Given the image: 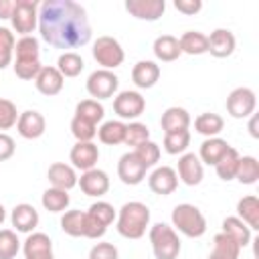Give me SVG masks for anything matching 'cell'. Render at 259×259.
I'll return each mask as SVG.
<instances>
[{
    "mask_svg": "<svg viewBox=\"0 0 259 259\" xmlns=\"http://www.w3.org/2000/svg\"><path fill=\"white\" fill-rule=\"evenodd\" d=\"M38 32L55 49H79L91 40L87 10L73 0H45L38 6Z\"/></svg>",
    "mask_w": 259,
    "mask_h": 259,
    "instance_id": "1",
    "label": "cell"
},
{
    "mask_svg": "<svg viewBox=\"0 0 259 259\" xmlns=\"http://www.w3.org/2000/svg\"><path fill=\"white\" fill-rule=\"evenodd\" d=\"M117 233L125 239H142L150 227V208L140 200L125 202L117 212Z\"/></svg>",
    "mask_w": 259,
    "mask_h": 259,
    "instance_id": "2",
    "label": "cell"
},
{
    "mask_svg": "<svg viewBox=\"0 0 259 259\" xmlns=\"http://www.w3.org/2000/svg\"><path fill=\"white\" fill-rule=\"evenodd\" d=\"M14 75L22 81H32L38 71L42 69L40 65V47H38V38L30 36H20L14 45Z\"/></svg>",
    "mask_w": 259,
    "mask_h": 259,
    "instance_id": "3",
    "label": "cell"
},
{
    "mask_svg": "<svg viewBox=\"0 0 259 259\" xmlns=\"http://www.w3.org/2000/svg\"><path fill=\"white\" fill-rule=\"evenodd\" d=\"M172 227L174 231H180L184 237L198 239L206 233V219L198 206L182 202V204H176L172 210Z\"/></svg>",
    "mask_w": 259,
    "mask_h": 259,
    "instance_id": "4",
    "label": "cell"
},
{
    "mask_svg": "<svg viewBox=\"0 0 259 259\" xmlns=\"http://www.w3.org/2000/svg\"><path fill=\"white\" fill-rule=\"evenodd\" d=\"M150 243L156 259H178L182 249L178 233L166 223H156L150 227Z\"/></svg>",
    "mask_w": 259,
    "mask_h": 259,
    "instance_id": "5",
    "label": "cell"
},
{
    "mask_svg": "<svg viewBox=\"0 0 259 259\" xmlns=\"http://www.w3.org/2000/svg\"><path fill=\"white\" fill-rule=\"evenodd\" d=\"M38 6L36 0H14L10 22L20 36H30L38 26Z\"/></svg>",
    "mask_w": 259,
    "mask_h": 259,
    "instance_id": "6",
    "label": "cell"
},
{
    "mask_svg": "<svg viewBox=\"0 0 259 259\" xmlns=\"http://www.w3.org/2000/svg\"><path fill=\"white\" fill-rule=\"evenodd\" d=\"M91 55L97 61V65H101V69H107V71H113L125 59V53H123L119 40L113 38V36H107V34L97 36V40L93 42Z\"/></svg>",
    "mask_w": 259,
    "mask_h": 259,
    "instance_id": "7",
    "label": "cell"
},
{
    "mask_svg": "<svg viewBox=\"0 0 259 259\" xmlns=\"http://www.w3.org/2000/svg\"><path fill=\"white\" fill-rule=\"evenodd\" d=\"M227 113L235 119L251 117L257 107V95L249 87H235L227 97Z\"/></svg>",
    "mask_w": 259,
    "mask_h": 259,
    "instance_id": "8",
    "label": "cell"
},
{
    "mask_svg": "<svg viewBox=\"0 0 259 259\" xmlns=\"http://www.w3.org/2000/svg\"><path fill=\"white\" fill-rule=\"evenodd\" d=\"M87 93L91 95V99H109L113 97V93L117 91L119 87V79L113 71H107V69H97L93 71L89 77H87Z\"/></svg>",
    "mask_w": 259,
    "mask_h": 259,
    "instance_id": "9",
    "label": "cell"
},
{
    "mask_svg": "<svg viewBox=\"0 0 259 259\" xmlns=\"http://www.w3.org/2000/svg\"><path fill=\"white\" fill-rule=\"evenodd\" d=\"M146 109V99L140 91H119L113 99V111L121 119H138Z\"/></svg>",
    "mask_w": 259,
    "mask_h": 259,
    "instance_id": "10",
    "label": "cell"
},
{
    "mask_svg": "<svg viewBox=\"0 0 259 259\" xmlns=\"http://www.w3.org/2000/svg\"><path fill=\"white\" fill-rule=\"evenodd\" d=\"M146 166L140 162V158L134 152H125L117 162V176L123 184L136 186L146 178Z\"/></svg>",
    "mask_w": 259,
    "mask_h": 259,
    "instance_id": "11",
    "label": "cell"
},
{
    "mask_svg": "<svg viewBox=\"0 0 259 259\" xmlns=\"http://www.w3.org/2000/svg\"><path fill=\"white\" fill-rule=\"evenodd\" d=\"M178 178L186 184V186H196L202 182L204 178V168H202V162L196 154L192 152H184L180 158H178V170H176Z\"/></svg>",
    "mask_w": 259,
    "mask_h": 259,
    "instance_id": "12",
    "label": "cell"
},
{
    "mask_svg": "<svg viewBox=\"0 0 259 259\" xmlns=\"http://www.w3.org/2000/svg\"><path fill=\"white\" fill-rule=\"evenodd\" d=\"M69 160L75 170L87 172V170L95 168V164L99 160V148L93 142H77L69 152Z\"/></svg>",
    "mask_w": 259,
    "mask_h": 259,
    "instance_id": "13",
    "label": "cell"
},
{
    "mask_svg": "<svg viewBox=\"0 0 259 259\" xmlns=\"http://www.w3.org/2000/svg\"><path fill=\"white\" fill-rule=\"evenodd\" d=\"M148 186L152 192H156L160 196H168L178 188V174L170 166H158L148 176Z\"/></svg>",
    "mask_w": 259,
    "mask_h": 259,
    "instance_id": "14",
    "label": "cell"
},
{
    "mask_svg": "<svg viewBox=\"0 0 259 259\" xmlns=\"http://www.w3.org/2000/svg\"><path fill=\"white\" fill-rule=\"evenodd\" d=\"M125 10L138 20L154 22L164 14L166 2L164 0H127L125 2Z\"/></svg>",
    "mask_w": 259,
    "mask_h": 259,
    "instance_id": "15",
    "label": "cell"
},
{
    "mask_svg": "<svg viewBox=\"0 0 259 259\" xmlns=\"http://www.w3.org/2000/svg\"><path fill=\"white\" fill-rule=\"evenodd\" d=\"M16 130H18V134H20L22 138H26V140H36V138H40V136L45 134L47 121H45V117H42L40 111H36V109H26V111H22V113L18 115Z\"/></svg>",
    "mask_w": 259,
    "mask_h": 259,
    "instance_id": "16",
    "label": "cell"
},
{
    "mask_svg": "<svg viewBox=\"0 0 259 259\" xmlns=\"http://www.w3.org/2000/svg\"><path fill=\"white\" fill-rule=\"evenodd\" d=\"M77 184H79V188H81L83 194L97 196L99 198V196H103L109 190V176L103 170H99V168H91V170H87V172L81 174V178L77 180Z\"/></svg>",
    "mask_w": 259,
    "mask_h": 259,
    "instance_id": "17",
    "label": "cell"
},
{
    "mask_svg": "<svg viewBox=\"0 0 259 259\" xmlns=\"http://www.w3.org/2000/svg\"><path fill=\"white\" fill-rule=\"evenodd\" d=\"M22 251H24V259H55L53 241L45 233H28Z\"/></svg>",
    "mask_w": 259,
    "mask_h": 259,
    "instance_id": "18",
    "label": "cell"
},
{
    "mask_svg": "<svg viewBox=\"0 0 259 259\" xmlns=\"http://www.w3.org/2000/svg\"><path fill=\"white\" fill-rule=\"evenodd\" d=\"M10 221H12V227L18 231V233H34V229L38 227V210L28 204V202H20L12 208V214H10Z\"/></svg>",
    "mask_w": 259,
    "mask_h": 259,
    "instance_id": "19",
    "label": "cell"
},
{
    "mask_svg": "<svg viewBox=\"0 0 259 259\" xmlns=\"http://www.w3.org/2000/svg\"><path fill=\"white\" fill-rule=\"evenodd\" d=\"M235 47H237V38L229 28H217L208 36V53L217 59L231 57L235 53Z\"/></svg>",
    "mask_w": 259,
    "mask_h": 259,
    "instance_id": "20",
    "label": "cell"
},
{
    "mask_svg": "<svg viewBox=\"0 0 259 259\" xmlns=\"http://www.w3.org/2000/svg\"><path fill=\"white\" fill-rule=\"evenodd\" d=\"M47 178L51 182L53 188H61V190H71L73 186H77V172L73 166L69 164H63V162H55L49 166V172H47Z\"/></svg>",
    "mask_w": 259,
    "mask_h": 259,
    "instance_id": "21",
    "label": "cell"
},
{
    "mask_svg": "<svg viewBox=\"0 0 259 259\" xmlns=\"http://www.w3.org/2000/svg\"><path fill=\"white\" fill-rule=\"evenodd\" d=\"M160 79V65L154 61H138L132 69V81L138 89H150Z\"/></svg>",
    "mask_w": 259,
    "mask_h": 259,
    "instance_id": "22",
    "label": "cell"
},
{
    "mask_svg": "<svg viewBox=\"0 0 259 259\" xmlns=\"http://www.w3.org/2000/svg\"><path fill=\"white\" fill-rule=\"evenodd\" d=\"M34 85H36L38 93L51 97V95L61 93V89L65 85V77L59 73L57 67H42L38 71V75L34 77Z\"/></svg>",
    "mask_w": 259,
    "mask_h": 259,
    "instance_id": "23",
    "label": "cell"
},
{
    "mask_svg": "<svg viewBox=\"0 0 259 259\" xmlns=\"http://www.w3.org/2000/svg\"><path fill=\"white\" fill-rule=\"evenodd\" d=\"M229 142L214 136V138H206L202 144H200V152H198V158L202 164H208V166H217V162L227 154L229 150Z\"/></svg>",
    "mask_w": 259,
    "mask_h": 259,
    "instance_id": "24",
    "label": "cell"
},
{
    "mask_svg": "<svg viewBox=\"0 0 259 259\" xmlns=\"http://www.w3.org/2000/svg\"><path fill=\"white\" fill-rule=\"evenodd\" d=\"M160 125H162V130H164V134L188 130V125H190V113H188L184 107L172 105V107H168V109L162 113Z\"/></svg>",
    "mask_w": 259,
    "mask_h": 259,
    "instance_id": "25",
    "label": "cell"
},
{
    "mask_svg": "<svg viewBox=\"0 0 259 259\" xmlns=\"http://www.w3.org/2000/svg\"><path fill=\"white\" fill-rule=\"evenodd\" d=\"M152 51H154V57L162 63H170V61H176L182 53H180V45H178V38L172 36V34H160L154 45H152Z\"/></svg>",
    "mask_w": 259,
    "mask_h": 259,
    "instance_id": "26",
    "label": "cell"
},
{
    "mask_svg": "<svg viewBox=\"0 0 259 259\" xmlns=\"http://www.w3.org/2000/svg\"><path fill=\"white\" fill-rule=\"evenodd\" d=\"M178 45H180V53H186V55H204V53H208V36L200 30H186L178 38Z\"/></svg>",
    "mask_w": 259,
    "mask_h": 259,
    "instance_id": "27",
    "label": "cell"
},
{
    "mask_svg": "<svg viewBox=\"0 0 259 259\" xmlns=\"http://www.w3.org/2000/svg\"><path fill=\"white\" fill-rule=\"evenodd\" d=\"M61 229L69 237H85L87 239V212H83V210H67L61 217Z\"/></svg>",
    "mask_w": 259,
    "mask_h": 259,
    "instance_id": "28",
    "label": "cell"
},
{
    "mask_svg": "<svg viewBox=\"0 0 259 259\" xmlns=\"http://www.w3.org/2000/svg\"><path fill=\"white\" fill-rule=\"evenodd\" d=\"M237 217L253 231L259 229V200L255 194H247L237 202Z\"/></svg>",
    "mask_w": 259,
    "mask_h": 259,
    "instance_id": "29",
    "label": "cell"
},
{
    "mask_svg": "<svg viewBox=\"0 0 259 259\" xmlns=\"http://www.w3.org/2000/svg\"><path fill=\"white\" fill-rule=\"evenodd\" d=\"M221 233L229 235L241 249L251 243V229H249L239 217H227V219L223 221V231H221Z\"/></svg>",
    "mask_w": 259,
    "mask_h": 259,
    "instance_id": "30",
    "label": "cell"
},
{
    "mask_svg": "<svg viewBox=\"0 0 259 259\" xmlns=\"http://www.w3.org/2000/svg\"><path fill=\"white\" fill-rule=\"evenodd\" d=\"M241 247L225 233L214 235L212 239V251L208 255V259H239Z\"/></svg>",
    "mask_w": 259,
    "mask_h": 259,
    "instance_id": "31",
    "label": "cell"
},
{
    "mask_svg": "<svg viewBox=\"0 0 259 259\" xmlns=\"http://www.w3.org/2000/svg\"><path fill=\"white\" fill-rule=\"evenodd\" d=\"M97 138H99L101 144H107V146L123 144V138H125V123L119 121V119L103 121L101 127H97Z\"/></svg>",
    "mask_w": 259,
    "mask_h": 259,
    "instance_id": "32",
    "label": "cell"
},
{
    "mask_svg": "<svg viewBox=\"0 0 259 259\" xmlns=\"http://www.w3.org/2000/svg\"><path fill=\"white\" fill-rule=\"evenodd\" d=\"M223 127H225V121H223V117H221L219 113L206 111V113H200V115L194 119V130H196L198 134L206 136V138L219 136V134L223 132Z\"/></svg>",
    "mask_w": 259,
    "mask_h": 259,
    "instance_id": "33",
    "label": "cell"
},
{
    "mask_svg": "<svg viewBox=\"0 0 259 259\" xmlns=\"http://www.w3.org/2000/svg\"><path fill=\"white\" fill-rule=\"evenodd\" d=\"M42 206L49 210V212H63L67 210L69 202H71V196L67 190H61V188H47L42 192V198H40Z\"/></svg>",
    "mask_w": 259,
    "mask_h": 259,
    "instance_id": "34",
    "label": "cell"
},
{
    "mask_svg": "<svg viewBox=\"0 0 259 259\" xmlns=\"http://www.w3.org/2000/svg\"><path fill=\"white\" fill-rule=\"evenodd\" d=\"M83 67H85L83 57L75 51H67V53L59 55V59H57V69L63 77H77V75H81Z\"/></svg>",
    "mask_w": 259,
    "mask_h": 259,
    "instance_id": "35",
    "label": "cell"
},
{
    "mask_svg": "<svg viewBox=\"0 0 259 259\" xmlns=\"http://www.w3.org/2000/svg\"><path fill=\"white\" fill-rule=\"evenodd\" d=\"M235 178L241 184H255L259 180V162L255 156H241L237 164Z\"/></svg>",
    "mask_w": 259,
    "mask_h": 259,
    "instance_id": "36",
    "label": "cell"
},
{
    "mask_svg": "<svg viewBox=\"0 0 259 259\" xmlns=\"http://www.w3.org/2000/svg\"><path fill=\"white\" fill-rule=\"evenodd\" d=\"M239 152L231 146L229 150H227V154L217 162V166H214V170H217V176L221 178V180H225V182H229V180H233L235 178V172H237V164H239Z\"/></svg>",
    "mask_w": 259,
    "mask_h": 259,
    "instance_id": "37",
    "label": "cell"
},
{
    "mask_svg": "<svg viewBox=\"0 0 259 259\" xmlns=\"http://www.w3.org/2000/svg\"><path fill=\"white\" fill-rule=\"evenodd\" d=\"M75 115H77V117H83V119H87V121H91V123L97 125V123L103 119L105 109H103V105H101L97 99H83V101L77 103Z\"/></svg>",
    "mask_w": 259,
    "mask_h": 259,
    "instance_id": "38",
    "label": "cell"
},
{
    "mask_svg": "<svg viewBox=\"0 0 259 259\" xmlns=\"http://www.w3.org/2000/svg\"><path fill=\"white\" fill-rule=\"evenodd\" d=\"M190 144V132L188 130H180V132H170L164 134V150L172 156L176 154H184L186 148Z\"/></svg>",
    "mask_w": 259,
    "mask_h": 259,
    "instance_id": "39",
    "label": "cell"
},
{
    "mask_svg": "<svg viewBox=\"0 0 259 259\" xmlns=\"http://www.w3.org/2000/svg\"><path fill=\"white\" fill-rule=\"evenodd\" d=\"M87 214L91 217V219H95L99 225H103L105 229L115 221V217H117V212H115V208L109 204V202H105V200H97V202H93L89 208H87Z\"/></svg>",
    "mask_w": 259,
    "mask_h": 259,
    "instance_id": "40",
    "label": "cell"
},
{
    "mask_svg": "<svg viewBox=\"0 0 259 259\" xmlns=\"http://www.w3.org/2000/svg\"><path fill=\"white\" fill-rule=\"evenodd\" d=\"M14 32L6 26H0V71L6 69L12 63V55H14Z\"/></svg>",
    "mask_w": 259,
    "mask_h": 259,
    "instance_id": "41",
    "label": "cell"
},
{
    "mask_svg": "<svg viewBox=\"0 0 259 259\" xmlns=\"http://www.w3.org/2000/svg\"><path fill=\"white\" fill-rule=\"evenodd\" d=\"M20 251V241L12 229H0V259H14Z\"/></svg>",
    "mask_w": 259,
    "mask_h": 259,
    "instance_id": "42",
    "label": "cell"
},
{
    "mask_svg": "<svg viewBox=\"0 0 259 259\" xmlns=\"http://www.w3.org/2000/svg\"><path fill=\"white\" fill-rule=\"evenodd\" d=\"M148 140H150V130H148L146 123H142V121H130V123H125L123 144L136 148V146H140V144H144Z\"/></svg>",
    "mask_w": 259,
    "mask_h": 259,
    "instance_id": "43",
    "label": "cell"
},
{
    "mask_svg": "<svg viewBox=\"0 0 259 259\" xmlns=\"http://www.w3.org/2000/svg\"><path fill=\"white\" fill-rule=\"evenodd\" d=\"M71 134L75 136L77 142H91L97 136V125L87 121V119H83V117L73 115V119H71Z\"/></svg>",
    "mask_w": 259,
    "mask_h": 259,
    "instance_id": "44",
    "label": "cell"
},
{
    "mask_svg": "<svg viewBox=\"0 0 259 259\" xmlns=\"http://www.w3.org/2000/svg\"><path fill=\"white\" fill-rule=\"evenodd\" d=\"M134 154L140 158V162H142L146 168H152V166H156V164H158V160H160V146H158L156 142L148 140V142H144V144L136 146Z\"/></svg>",
    "mask_w": 259,
    "mask_h": 259,
    "instance_id": "45",
    "label": "cell"
},
{
    "mask_svg": "<svg viewBox=\"0 0 259 259\" xmlns=\"http://www.w3.org/2000/svg\"><path fill=\"white\" fill-rule=\"evenodd\" d=\"M18 115L20 113L16 111V105L10 99L0 97V130H10L12 125H16Z\"/></svg>",
    "mask_w": 259,
    "mask_h": 259,
    "instance_id": "46",
    "label": "cell"
},
{
    "mask_svg": "<svg viewBox=\"0 0 259 259\" xmlns=\"http://www.w3.org/2000/svg\"><path fill=\"white\" fill-rule=\"evenodd\" d=\"M89 259H119V253L113 243H95L89 251Z\"/></svg>",
    "mask_w": 259,
    "mask_h": 259,
    "instance_id": "47",
    "label": "cell"
},
{
    "mask_svg": "<svg viewBox=\"0 0 259 259\" xmlns=\"http://www.w3.org/2000/svg\"><path fill=\"white\" fill-rule=\"evenodd\" d=\"M174 8L186 16H192L202 10V0H174Z\"/></svg>",
    "mask_w": 259,
    "mask_h": 259,
    "instance_id": "48",
    "label": "cell"
},
{
    "mask_svg": "<svg viewBox=\"0 0 259 259\" xmlns=\"http://www.w3.org/2000/svg\"><path fill=\"white\" fill-rule=\"evenodd\" d=\"M14 150H16L14 140H12L8 134L0 132V162H4V160H8V158H12V156H14Z\"/></svg>",
    "mask_w": 259,
    "mask_h": 259,
    "instance_id": "49",
    "label": "cell"
},
{
    "mask_svg": "<svg viewBox=\"0 0 259 259\" xmlns=\"http://www.w3.org/2000/svg\"><path fill=\"white\" fill-rule=\"evenodd\" d=\"M12 8H14V0H0V18H10L12 14Z\"/></svg>",
    "mask_w": 259,
    "mask_h": 259,
    "instance_id": "50",
    "label": "cell"
},
{
    "mask_svg": "<svg viewBox=\"0 0 259 259\" xmlns=\"http://www.w3.org/2000/svg\"><path fill=\"white\" fill-rule=\"evenodd\" d=\"M249 132H251V136H253V138H257V136H259V132H257V115H251V121H249Z\"/></svg>",
    "mask_w": 259,
    "mask_h": 259,
    "instance_id": "51",
    "label": "cell"
},
{
    "mask_svg": "<svg viewBox=\"0 0 259 259\" xmlns=\"http://www.w3.org/2000/svg\"><path fill=\"white\" fill-rule=\"evenodd\" d=\"M4 219H6V210H4V206L0 204V225L4 223Z\"/></svg>",
    "mask_w": 259,
    "mask_h": 259,
    "instance_id": "52",
    "label": "cell"
}]
</instances>
